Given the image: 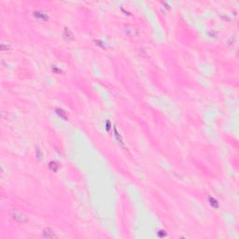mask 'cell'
I'll return each instance as SVG.
<instances>
[{
  "label": "cell",
  "instance_id": "cell-1",
  "mask_svg": "<svg viewBox=\"0 0 239 239\" xmlns=\"http://www.w3.org/2000/svg\"><path fill=\"white\" fill-rule=\"evenodd\" d=\"M11 216H12V218L15 219V221H17L18 222L24 223V222H27V217L24 214H23L22 212L18 211L17 209H12L11 210Z\"/></svg>",
  "mask_w": 239,
  "mask_h": 239
},
{
  "label": "cell",
  "instance_id": "cell-2",
  "mask_svg": "<svg viewBox=\"0 0 239 239\" xmlns=\"http://www.w3.org/2000/svg\"><path fill=\"white\" fill-rule=\"evenodd\" d=\"M43 235L46 237V238H52V237H54V238H56L57 236L52 232V231H50V230H48V229H46V230H44V232H43Z\"/></svg>",
  "mask_w": 239,
  "mask_h": 239
}]
</instances>
